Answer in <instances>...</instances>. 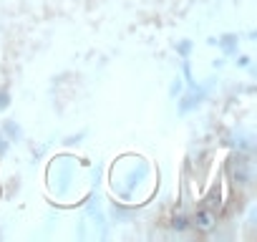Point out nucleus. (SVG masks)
Returning <instances> with one entry per match:
<instances>
[{
    "instance_id": "f257e3e1",
    "label": "nucleus",
    "mask_w": 257,
    "mask_h": 242,
    "mask_svg": "<svg viewBox=\"0 0 257 242\" xmlns=\"http://www.w3.org/2000/svg\"><path fill=\"white\" fill-rule=\"evenodd\" d=\"M192 224L197 227V230H202V232H207V230H212V227L217 224V212L215 209H209V207H199L194 212V217H192Z\"/></svg>"
},
{
    "instance_id": "f03ea898",
    "label": "nucleus",
    "mask_w": 257,
    "mask_h": 242,
    "mask_svg": "<svg viewBox=\"0 0 257 242\" xmlns=\"http://www.w3.org/2000/svg\"><path fill=\"white\" fill-rule=\"evenodd\" d=\"M230 174H232V179L237 182V184H247V179H250V174H247V161L242 159V157L232 159V161H230Z\"/></svg>"
},
{
    "instance_id": "7ed1b4c3",
    "label": "nucleus",
    "mask_w": 257,
    "mask_h": 242,
    "mask_svg": "<svg viewBox=\"0 0 257 242\" xmlns=\"http://www.w3.org/2000/svg\"><path fill=\"white\" fill-rule=\"evenodd\" d=\"M172 224H174V230H184V227H187V220L181 217V215H177V217L172 220Z\"/></svg>"
}]
</instances>
